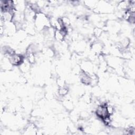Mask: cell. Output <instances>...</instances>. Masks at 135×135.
<instances>
[{
    "instance_id": "obj_4",
    "label": "cell",
    "mask_w": 135,
    "mask_h": 135,
    "mask_svg": "<svg viewBox=\"0 0 135 135\" xmlns=\"http://www.w3.org/2000/svg\"><path fill=\"white\" fill-rule=\"evenodd\" d=\"M130 4V1H120L118 4V8L120 11H126Z\"/></svg>"
},
{
    "instance_id": "obj_9",
    "label": "cell",
    "mask_w": 135,
    "mask_h": 135,
    "mask_svg": "<svg viewBox=\"0 0 135 135\" xmlns=\"http://www.w3.org/2000/svg\"><path fill=\"white\" fill-rule=\"evenodd\" d=\"M84 3L86 5L91 7H94L95 5V4H97L98 2L92 1H85L84 2Z\"/></svg>"
},
{
    "instance_id": "obj_6",
    "label": "cell",
    "mask_w": 135,
    "mask_h": 135,
    "mask_svg": "<svg viewBox=\"0 0 135 135\" xmlns=\"http://www.w3.org/2000/svg\"><path fill=\"white\" fill-rule=\"evenodd\" d=\"M68 92H69L68 88L64 86L59 87L57 91L58 94H59L60 96H61V97H64L65 95H66L68 94Z\"/></svg>"
},
{
    "instance_id": "obj_5",
    "label": "cell",
    "mask_w": 135,
    "mask_h": 135,
    "mask_svg": "<svg viewBox=\"0 0 135 135\" xmlns=\"http://www.w3.org/2000/svg\"><path fill=\"white\" fill-rule=\"evenodd\" d=\"M102 44L98 42H94L92 45V49L93 51L96 53H100L102 50Z\"/></svg>"
},
{
    "instance_id": "obj_1",
    "label": "cell",
    "mask_w": 135,
    "mask_h": 135,
    "mask_svg": "<svg viewBox=\"0 0 135 135\" xmlns=\"http://www.w3.org/2000/svg\"><path fill=\"white\" fill-rule=\"evenodd\" d=\"M34 21V25L37 30H41L51 27L50 18L43 12L36 13Z\"/></svg>"
},
{
    "instance_id": "obj_3",
    "label": "cell",
    "mask_w": 135,
    "mask_h": 135,
    "mask_svg": "<svg viewBox=\"0 0 135 135\" xmlns=\"http://www.w3.org/2000/svg\"><path fill=\"white\" fill-rule=\"evenodd\" d=\"M8 58L11 64L14 66H20L25 59L23 55L16 53L9 56Z\"/></svg>"
},
{
    "instance_id": "obj_8",
    "label": "cell",
    "mask_w": 135,
    "mask_h": 135,
    "mask_svg": "<svg viewBox=\"0 0 135 135\" xmlns=\"http://www.w3.org/2000/svg\"><path fill=\"white\" fill-rule=\"evenodd\" d=\"M106 107H107V111L109 113V115H112L113 112H114V109L113 107L109 104H106Z\"/></svg>"
},
{
    "instance_id": "obj_7",
    "label": "cell",
    "mask_w": 135,
    "mask_h": 135,
    "mask_svg": "<svg viewBox=\"0 0 135 135\" xmlns=\"http://www.w3.org/2000/svg\"><path fill=\"white\" fill-rule=\"evenodd\" d=\"M102 33V30L99 27H95L93 30V33L95 37H98L101 35Z\"/></svg>"
},
{
    "instance_id": "obj_2",
    "label": "cell",
    "mask_w": 135,
    "mask_h": 135,
    "mask_svg": "<svg viewBox=\"0 0 135 135\" xmlns=\"http://www.w3.org/2000/svg\"><path fill=\"white\" fill-rule=\"evenodd\" d=\"M95 112L97 117L101 119L102 120L105 118V117L110 115L107 111L106 103L100 104L98 105H97Z\"/></svg>"
}]
</instances>
